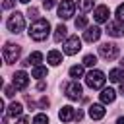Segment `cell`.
<instances>
[{
	"label": "cell",
	"instance_id": "cell-23",
	"mask_svg": "<svg viewBox=\"0 0 124 124\" xmlns=\"http://www.w3.org/2000/svg\"><path fill=\"white\" fill-rule=\"evenodd\" d=\"M78 6H79V10L85 14V12L93 10V0H78Z\"/></svg>",
	"mask_w": 124,
	"mask_h": 124
},
{
	"label": "cell",
	"instance_id": "cell-17",
	"mask_svg": "<svg viewBox=\"0 0 124 124\" xmlns=\"http://www.w3.org/2000/svg\"><path fill=\"white\" fill-rule=\"evenodd\" d=\"M46 62H48L50 66H58V64L62 62V52H58V50H50V52L46 54Z\"/></svg>",
	"mask_w": 124,
	"mask_h": 124
},
{
	"label": "cell",
	"instance_id": "cell-10",
	"mask_svg": "<svg viewBox=\"0 0 124 124\" xmlns=\"http://www.w3.org/2000/svg\"><path fill=\"white\" fill-rule=\"evenodd\" d=\"M108 16H110V10L107 6H97L93 12V17L97 23H108Z\"/></svg>",
	"mask_w": 124,
	"mask_h": 124
},
{
	"label": "cell",
	"instance_id": "cell-14",
	"mask_svg": "<svg viewBox=\"0 0 124 124\" xmlns=\"http://www.w3.org/2000/svg\"><path fill=\"white\" fill-rule=\"evenodd\" d=\"M74 116H76V110H74L70 105L62 107V108H60V112H58V118H60L62 122H70V120H74Z\"/></svg>",
	"mask_w": 124,
	"mask_h": 124
},
{
	"label": "cell",
	"instance_id": "cell-4",
	"mask_svg": "<svg viewBox=\"0 0 124 124\" xmlns=\"http://www.w3.org/2000/svg\"><path fill=\"white\" fill-rule=\"evenodd\" d=\"M19 54H21V48H19L17 45H14V43H6V46H4V60H6V64H14V62H17Z\"/></svg>",
	"mask_w": 124,
	"mask_h": 124
},
{
	"label": "cell",
	"instance_id": "cell-31",
	"mask_svg": "<svg viewBox=\"0 0 124 124\" xmlns=\"http://www.w3.org/2000/svg\"><path fill=\"white\" fill-rule=\"evenodd\" d=\"M14 4H16V0H4V2H2V6H4L6 10H12Z\"/></svg>",
	"mask_w": 124,
	"mask_h": 124
},
{
	"label": "cell",
	"instance_id": "cell-12",
	"mask_svg": "<svg viewBox=\"0 0 124 124\" xmlns=\"http://www.w3.org/2000/svg\"><path fill=\"white\" fill-rule=\"evenodd\" d=\"M99 37H101V29H99L97 25L87 27L85 33H83V39H85L87 43H95V41H99Z\"/></svg>",
	"mask_w": 124,
	"mask_h": 124
},
{
	"label": "cell",
	"instance_id": "cell-13",
	"mask_svg": "<svg viewBox=\"0 0 124 124\" xmlns=\"http://www.w3.org/2000/svg\"><path fill=\"white\" fill-rule=\"evenodd\" d=\"M105 107H103V103H93L91 107H89V116L93 118V120H101L103 116H105Z\"/></svg>",
	"mask_w": 124,
	"mask_h": 124
},
{
	"label": "cell",
	"instance_id": "cell-22",
	"mask_svg": "<svg viewBox=\"0 0 124 124\" xmlns=\"http://www.w3.org/2000/svg\"><path fill=\"white\" fill-rule=\"evenodd\" d=\"M31 76H33V78H37V79L46 78V68H45V66H35V68H33V72H31Z\"/></svg>",
	"mask_w": 124,
	"mask_h": 124
},
{
	"label": "cell",
	"instance_id": "cell-8",
	"mask_svg": "<svg viewBox=\"0 0 124 124\" xmlns=\"http://www.w3.org/2000/svg\"><path fill=\"white\" fill-rule=\"evenodd\" d=\"M12 85L17 89V91H21V89H25L27 85H29V76L23 72V70H19V72H16L14 74V79H12Z\"/></svg>",
	"mask_w": 124,
	"mask_h": 124
},
{
	"label": "cell",
	"instance_id": "cell-34",
	"mask_svg": "<svg viewBox=\"0 0 124 124\" xmlns=\"http://www.w3.org/2000/svg\"><path fill=\"white\" fill-rule=\"evenodd\" d=\"M116 124H124V116H120V118L116 120Z\"/></svg>",
	"mask_w": 124,
	"mask_h": 124
},
{
	"label": "cell",
	"instance_id": "cell-26",
	"mask_svg": "<svg viewBox=\"0 0 124 124\" xmlns=\"http://www.w3.org/2000/svg\"><path fill=\"white\" fill-rule=\"evenodd\" d=\"M33 124H48V116L46 114H37L33 118Z\"/></svg>",
	"mask_w": 124,
	"mask_h": 124
},
{
	"label": "cell",
	"instance_id": "cell-11",
	"mask_svg": "<svg viewBox=\"0 0 124 124\" xmlns=\"http://www.w3.org/2000/svg\"><path fill=\"white\" fill-rule=\"evenodd\" d=\"M107 33L110 37H122L124 35V25L120 21H108L107 23Z\"/></svg>",
	"mask_w": 124,
	"mask_h": 124
},
{
	"label": "cell",
	"instance_id": "cell-7",
	"mask_svg": "<svg viewBox=\"0 0 124 124\" xmlns=\"http://www.w3.org/2000/svg\"><path fill=\"white\" fill-rule=\"evenodd\" d=\"M99 54L105 58V60H114L118 56V46L114 43H103L99 46Z\"/></svg>",
	"mask_w": 124,
	"mask_h": 124
},
{
	"label": "cell",
	"instance_id": "cell-16",
	"mask_svg": "<svg viewBox=\"0 0 124 124\" xmlns=\"http://www.w3.org/2000/svg\"><path fill=\"white\" fill-rule=\"evenodd\" d=\"M21 112H23V105L21 103H10V107L6 108V114L8 116H12V118H16V116H21Z\"/></svg>",
	"mask_w": 124,
	"mask_h": 124
},
{
	"label": "cell",
	"instance_id": "cell-1",
	"mask_svg": "<svg viewBox=\"0 0 124 124\" xmlns=\"http://www.w3.org/2000/svg\"><path fill=\"white\" fill-rule=\"evenodd\" d=\"M48 33H50V23L46 19H41V17L37 21H33V25L29 27V37L33 41H45L48 37Z\"/></svg>",
	"mask_w": 124,
	"mask_h": 124
},
{
	"label": "cell",
	"instance_id": "cell-5",
	"mask_svg": "<svg viewBox=\"0 0 124 124\" xmlns=\"http://www.w3.org/2000/svg\"><path fill=\"white\" fill-rule=\"evenodd\" d=\"M76 12V2L74 0H62L58 4V17L60 19H70Z\"/></svg>",
	"mask_w": 124,
	"mask_h": 124
},
{
	"label": "cell",
	"instance_id": "cell-15",
	"mask_svg": "<svg viewBox=\"0 0 124 124\" xmlns=\"http://www.w3.org/2000/svg\"><path fill=\"white\" fill-rule=\"evenodd\" d=\"M114 99H116V91H114V89L105 87V89L101 91V103H103V105H108V103H112Z\"/></svg>",
	"mask_w": 124,
	"mask_h": 124
},
{
	"label": "cell",
	"instance_id": "cell-33",
	"mask_svg": "<svg viewBox=\"0 0 124 124\" xmlns=\"http://www.w3.org/2000/svg\"><path fill=\"white\" fill-rule=\"evenodd\" d=\"M16 124H29V118H27V116H21V118H19Z\"/></svg>",
	"mask_w": 124,
	"mask_h": 124
},
{
	"label": "cell",
	"instance_id": "cell-19",
	"mask_svg": "<svg viewBox=\"0 0 124 124\" xmlns=\"http://www.w3.org/2000/svg\"><path fill=\"white\" fill-rule=\"evenodd\" d=\"M66 33H68L66 25H62V23H60V25L54 29V41H56V43H62V41L66 39Z\"/></svg>",
	"mask_w": 124,
	"mask_h": 124
},
{
	"label": "cell",
	"instance_id": "cell-27",
	"mask_svg": "<svg viewBox=\"0 0 124 124\" xmlns=\"http://www.w3.org/2000/svg\"><path fill=\"white\" fill-rule=\"evenodd\" d=\"M116 17H118L120 23H124V4H120V6L116 8Z\"/></svg>",
	"mask_w": 124,
	"mask_h": 124
},
{
	"label": "cell",
	"instance_id": "cell-9",
	"mask_svg": "<svg viewBox=\"0 0 124 124\" xmlns=\"http://www.w3.org/2000/svg\"><path fill=\"white\" fill-rule=\"evenodd\" d=\"M81 85L78 83V81H72V83H68L66 85V97L70 99V101H78V99H81Z\"/></svg>",
	"mask_w": 124,
	"mask_h": 124
},
{
	"label": "cell",
	"instance_id": "cell-18",
	"mask_svg": "<svg viewBox=\"0 0 124 124\" xmlns=\"http://www.w3.org/2000/svg\"><path fill=\"white\" fill-rule=\"evenodd\" d=\"M122 78H124V72H122L120 68H114V70L108 72V79H110L112 83H122Z\"/></svg>",
	"mask_w": 124,
	"mask_h": 124
},
{
	"label": "cell",
	"instance_id": "cell-6",
	"mask_svg": "<svg viewBox=\"0 0 124 124\" xmlns=\"http://www.w3.org/2000/svg\"><path fill=\"white\" fill-rule=\"evenodd\" d=\"M79 48H81V41H79V37H78V35H72V37H68V39H66V43H64V52H66L68 56L78 54V52H79Z\"/></svg>",
	"mask_w": 124,
	"mask_h": 124
},
{
	"label": "cell",
	"instance_id": "cell-35",
	"mask_svg": "<svg viewBox=\"0 0 124 124\" xmlns=\"http://www.w3.org/2000/svg\"><path fill=\"white\" fill-rule=\"evenodd\" d=\"M120 93H122V95H124V81H122V83H120Z\"/></svg>",
	"mask_w": 124,
	"mask_h": 124
},
{
	"label": "cell",
	"instance_id": "cell-3",
	"mask_svg": "<svg viewBox=\"0 0 124 124\" xmlns=\"http://www.w3.org/2000/svg\"><path fill=\"white\" fill-rule=\"evenodd\" d=\"M8 31H12V33H21L23 31V27H25V19H23V16L19 14V12H16V14H12L10 17H8Z\"/></svg>",
	"mask_w": 124,
	"mask_h": 124
},
{
	"label": "cell",
	"instance_id": "cell-25",
	"mask_svg": "<svg viewBox=\"0 0 124 124\" xmlns=\"http://www.w3.org/2000/svg\"><path fill=\"white\" fill-rule=\"evenodd\" d=\"M76 27H78V29H87V17H85V16H79V17L76 19Z\"/></svg>",
	"mask_w": 124,
	"mask_h": 124
},
{
	"label": "cell",
	"instance_id": "cell-37",
	"mask_svg": "<svg viewBox=\"0 0 124 124\" xmlns=\"http://www.w3.org/2000/svg\"><path fill=\"white\" fill-rule=\"evenodd\" d=\"M120 66H124V58H122V60H120Z\"/></svg>",
	"mask_w": 124,
	"mask_h": 124
},
{
	"label": "cell",
	"instance_id": "cell-24",
	"mask_svg": "<svg viewBox=\"0 0 124 124\" xmlns=\"http://www.w3.org/2000/svg\"><path fill=\"white\" fill-rule=\"evenodd\" d=\"M95 64H97V56H95V54H85V58H83V66L93 68Z\"/></svg>",
	"mask_w": 124,
	"mask_h": 124
},
{
	"label": "cell",
	"instance_id": "cell-29",
	"mask_svg": "<svg viewBox=\"0 0 124 124\" xmlns=\"http://www.w3.org/2000/svg\"><path fill=\"white\" fill-rule=\"evenodd\" d=\"M16 91H17V89H16L14 85H8V87L4 89V93H6V97H14V93H16Z\"/></svg>",
	"mask_w": 124,
	"mask_h": 124
},
{
	"label": "cell",
	"instance_id": "cell-28",
	"mask_svg": "<svg viewBox=\"0 0 124 124\" xmlns=\"http://www.w3.org/2000/svg\"><path fill=\"white\" fill-rule=\"evenodd\" d=\"M43 6H45V10H52L56 6V0H43Z\"/></svg>",
	"mask_w": 124,
	"mask_h": 124
},
{
	"label": "cell",
	"instance_id": "cell-32",
	"mask_svg": "<svg viewBox=\"0 0 124 124\" xmlns=\"http://www.w3.org/2000/svg\"><path fill=\"white\" fill-rule=\"evenodd\" d=\"M81 118H83V112L78 108V110H76V116H74V120H81Z\"/></svg>",
	"mask_w": 124,
	"mask_h": 124
},
{
	"label": "cell",
	"instance_id": "cell-36",
	"mask_svg": "<svg viewBox=\"0 0 124 124\" xmlns=\"http://www.w3.org/2000/svg\"><path fill=\"white\" fill-rule=\"evenodd\" d=\"M19 2H21V4H27V2H29V0H19Z\"/></svg>",
	"mask_w": 124,
	"mask_h": 124
},
{
	"label": "cell",
	"instance_id": "cell-30",
	"mask_svg": "<svg viewBox=\"0 0 124 124\" xmlns=\"http://www.w3.org/2000/svg\"><path fill=\"white\" fill-rule=\"evenodd\" d=\"M37 14H39V12H37V8H29V10H27V16H29V17H33L35 21L39 19V17H37Z\"/></svg>",
	"mask_w": 124,
	"mask_h": 124
},
{
	"label": "cell",
	"instance_id": "cell-20",
	"mask_svg": "<svg viewBox=\"0 0 124 124\" xmlns=\"http://www.w3.org/2000/svg\"><path fill=\"white\" fill-rule=\"evenodd\" d=\"M83 66L78 64V66H72L70 68V78H74V81H78V78H83Z\"/></svg>",
	"mask_w": 124,
	"mask_h": 124
},
{
	"label": "cell",
	"instance_id": "cell-2",
	"mask_svg": "<svg viewBox=\"0 0 124 124\" xmlns=\"http://www.w3.org/2000/svg\"><path fill=\"white\" fill-rule=\"evenodd\" d=\"M105 81H107V78L101 70H91V72L85 74V85L91 87V89H103Z\"/></svg>",
	"mask_w": 124,
	"mask_h": 124
},
{
	"label": "cell",
	"instance_id": "cell-21",
	"mask_svg": "<svg viewBox=\"0 0 124 124\" xmlns=\"http://www.w3.org/2000/svg\"><path fill=\"white\" fill-rule=\"evenodd\" d=\"M27 60H29V64H33V66H41L39 62L43 60V52L35 50V52H31V54H29V58H27Z\"/></svg>",
	"mask_w": 124,
	"mask_h": 124
}]
</instances>
